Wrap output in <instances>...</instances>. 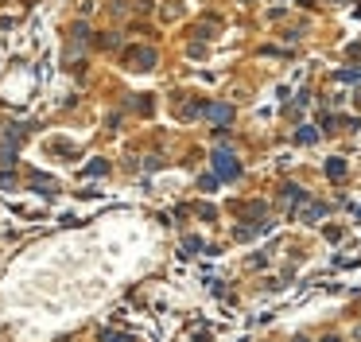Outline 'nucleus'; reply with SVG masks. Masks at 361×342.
Segmentation results:
<instances>
[{
    "label": "nucleus",
    "mask_w": 361,
    "mask_h": 342,
    "mask_svg": "<svg viewBox=\"0 0 361 342\" xmlns=\"http://www.w3.org/2000/svg\"><path fill=\"white\" fill-rule=\"evenodd\" d=\"M214 171H217V179H237L241 175V164L233 160L229 152H214Z\"/></svg>",
    "instance_id": "obj_1"
},
{
    "label": "nucleus",
    "mask_w": 361,
    "mask_h": 342,
    "mask_svg": "<svg viewBox=\"0 0 361 342\" xmlns=\"http://www.w3.org/2000/svg\"><path fill=\"white\" fill-rule=\"evenodd\" d=\"M129 62L136 66V70H148V66L156 62V55H152V51H129Z\"/></svg>",
    "instance_id": "obj_2"
},
{
    "label": "nucleus",
    "mask_w": 361,
    "mask_h": 342,
    "mask_svg": "<svg viewBox=\"0 0 361 342\" xmlns=\"http://www.w3.org/2000/svg\"><path fill=\"white\" fill-rule=\"evenodd\" d=\"M206 113H210V121H217V125H225V121L233 117V109H229V105H210Z\"/></svg>",
    "instance_id": "obj_3"
},
{
    "label": "nucleus",
    "mask_w": 361,
    "mask_h": 342,
    "mask_svg": "<svg viewBox=\"0 0 361 342\" xmlns=\"http://www.w3.org/2000/svg\"><path fill=\"white\" fill-rule=\"evenodd\" d=\"M342 171H346V164H342V160H330V164H326V175H330V179H338Z\"/></svg>",
    "instance_id": "obj_4"
},
{
    "label": "nucleus",
    "mask_w": 361,
    "mask_h": 342,
    "mask_svg": "<svg viewBox=\"0 0 361 342\" xmlns=\"http://www.w3.org/2000/svg\"><path fill=\"white\" fill-rule=\"evenodd\" d=\"M16 164V152H0V167H12Z\"/></svg>",
    "instance_id": "obj_5"
},
{
    "label": "nucleus",
    "mask_w": 361,
    "mask_h": 342,
    "mask_svg": "<svg viewBox=\"0 0 361 342\" xmlns=\"http://www.w3.org/2000/svg\"><path fill=\"white\" fill-rule=\"evenodd\" d=\"M315 140V129H299V144H311Z\"/></svg>",
    "instance_id": "obj_6"
},
{
    "label": "nucleus",
    "mask_w": 361,
    "mask_h": 342,
    "mask_svg": "<svg viewBox=\"0 0 361 342\" xmlns=\"http://www.w3.org/2000/svg\"><path fill=\"white\" fill-rule=\"evenodd\" d=\"M322 342H338V338H322Z\"/></svg>",
    "instance_id": "obj_7"
},
{
    "label": "nucleus",
    "mask_w": 361,
    "mask_h": 342,
    "mask_svg": "<svg viewBox=\"0 0 361 342\" xmlns=\"http://www.w3.org/2000/svg\"><path fill=\"white\" fill-rule=\"evenodd\" d=\"M299 342H303V338H299Z\"/></svg>",
    "instance_id": "obj_8"
}]
</instances>
